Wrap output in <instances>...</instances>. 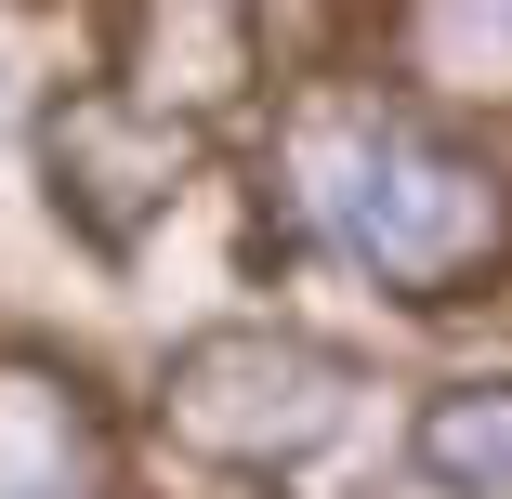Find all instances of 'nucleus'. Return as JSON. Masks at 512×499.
I'll list each match as a JSON object with an SVG mask.
<instances>
[{
  "instance_id": "f257e3e1",
  "label": "nucleus",
  "mask_w": 512,
  "mask_h": 499,
  "mask_svg": "<svg viewBox=\"0 0 512 499\" xmlns=\"http://www.w3.org/2000/svg\"><path fill=\"white\" fill-rule=\"evenodd\" d=\"M289 197L394 303H473L512 263V171H486L473 145H447L381 92H316L289 119Z\"/></svg>"
},
{
  "instance_id": "f03ea898",
  "label": "nucleus",
  "mask_w": 512,
  "mask_h": 499,
  "mask_svg": "<svg viewBox=\"0 0 512 499\" xmlns=\"http://www.w3.org/2000/svg\"><path fill=\"white\" fill-rule=\"evenodd\" d=\"M158 421L211 473H302L355 421V368L302 329H197L158 381Z\"/></svg>"
},
{
  "instance_id": "7ed1b4c3",
  "label": "nucleus",
  "mask_w": 512,
  "mask_h": 499,
  "mask_svg": "<svg viewBox=\"0 0 512 499\" xmlns=\"http://www.w3.org/2000/svg\"><path fill=\"white\" fill-rule=\"evenodd\" d=\"M40 171H53V211L92 237V250H145V224L184 197V171H197V132H171V119H145V106H119L106 79L92 92H66V106L40 119Z\"/></svg>"
},
{
  "instance_id": "20e7f679",
  "label": "nucleus",
  "mask_w": 512,
  "mask_h": 499,
  "mask_svg": "<svg viewBox=\"0 0 512 499\" xmlns=\"http://www.w3.org/2000/svg\"><path fill=\"white\" fill-rule=\"evenodd\" d=\"M106 92L171 132H211L263 92V0H119L106 14Z\"/></svg>"
},
{
  "instance_id": "39448f33",
  "label": "nucleus",
  "mask_w": 512,
  "mask_h": 499,
  "mask_svg": "<svg viewBox=\"0 0 512 499\" xmlns=\"http://www.w3.org/2000/svg\"><path fill=\"white\" fill-rule=\"evenodd\" d=\"M0 499H119L92 394L40 355H0Z\"/></svg>"
},
{
  "instance_id": "423d86ee",
  "label": "nucleus",
  "mask_w": 512,
  "mask_h": 499,
  "mask_svg": "<svg viewBox=\"0 0 512 499\" xmlns=\"http://www.w3.org/2000/svg\"><path fill=\"white\" fill-rule=\"evenodd\" d=\"M394 79L434 106H512V0H394Z\"/></svg>"
},
{
  "instance_id": "0eeeda50",
  "label": "nucleus",
  "mask_w": 512,
  "mask_h": 499,
  "mask_svg": "<svg viewBox=\"0 0 512 499\" xmlns=\"http://www.w3.org/2000/svg\"><path fill=\"white\" fill-rule=\"evenodd\" d=\"M421 486L447 499H512V381H460L421 408Z\"/></svg>"
}]
</instances>
